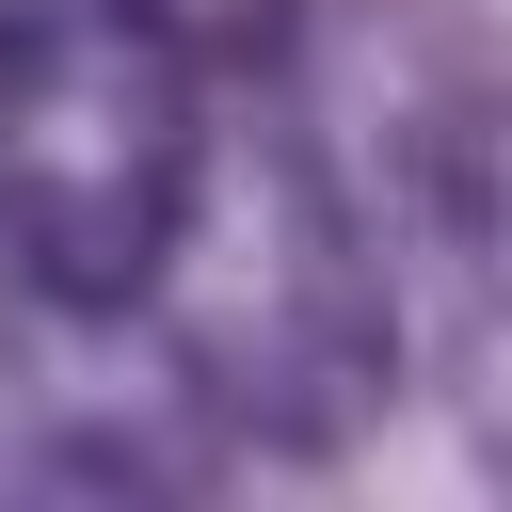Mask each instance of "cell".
Instances as JSON below:
<instances>
[{
    "label": "cell",
    "mask_w": 512,
    "mask_h": 512,
    "mask_svg": "<svg viewBox=\"0 0 512 512\" xmlns=\"http://www.w3.org/2000/svg\"><path fill=\"white\" fill-rule=\"evenodd\" d=\"M144 16H160L208 80H288V48H304L320 0H144Z\"/></svg>",
    "instance_id": "277c9868"
},
{
    "label": "cell",
    "mask_w": 512,
    "mask_h": 512,
    "mask_svg": "<svg viewBox=\"0 0 512 512\" xmlns=\"http://www.w3.org/2000/svg\"><path fill=\"white\" fill-rule=\"evenodd\" d=\"M176 320V400H208L224 432L256 448H352V416L384 400L400 368V320L304 160V128H208V176H192V224L144 288Z\"/></svg>",
    "instance_id": "3957f363"
},
{
    "label": "cell",
    "mask_w": 512,
    "mask_h": 512,
    "mask_svg": "<svg viewBox=\"0 0 512 512\" xmlns=\"http://www.w3.org/2000/svg\"><path fill=\"white\" fill-rule=\"evenodd\" d=\"M208 176V64L144 0H0V256L64 320H128Z\"/></svg>",
    "instance_id": "7a4b0ae2"
},
{
    "label": "cell",
    "mask_w": 512,
    "mask_h": 512,
    "mask_svg": "<svg viewBox=\"0 0 512 512\" xmlns=\"http://www.w3.org/2000/svg\"><path fill=\"white\" fill-rule=\"evenodd\" d=\"M288 128L400 352L464 400L480 464H512V48L448 0H320L288 48Z\"/></svg>",
    "instance_id": "6da1fadb"
}]
</instances>
